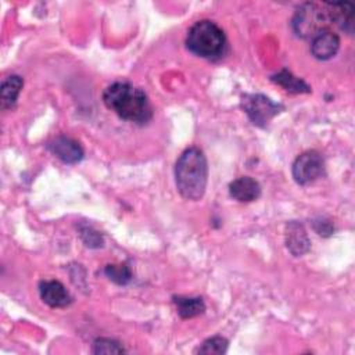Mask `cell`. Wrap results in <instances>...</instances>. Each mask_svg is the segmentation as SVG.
Segmentation results:
<instances>
[{
	"label": "cell",
	"instance_id": "2",
	"mask_svg": "<svg viewBox=\"0 0 355 355\" xmlns=\"http://www.w3.org/2000/svg\"><path fill=\"white\" fill-rule=\"evenodd\" d=\"M208 164L198 147L186 148L175 165V182L178 191L186 200H200L207 187Z\"/></svg>",
	"mask_w": 355,
	"mask_h": 355
},
{
	"label": "cell",
	"instance_id": "17",
	"mask_svg": "<svg viewBox=\"0 0 355 355\" xmlns=\"http://www.w3.org/2000/svg\"><path fill=\"white\" fill-rule=\"evenodd\" d=\"M105 275L116 284H128L132 279V272L128 265H107L104 269Z\"/></svg>",
	"mask_w": 355,
	"mask_h": 355
},
{
	"label": "cell",
	"instance_id": "10",
	"mask_svg": "<svg viewBox=\"0 0 355 355\" xmlns=\"http://www.w3.org/2000/svg\"><path fill=\"white\" fill-rule=\"evenodd\" d=\"M286 247L294 257H301L309 251L311 241L304 226L298 222H290L286 226Z\"/></svg>",
	"mask_w": 355,
	"mask_h": 355
},
{
	"label": "cell",
	"instance_id": "12",
	"mask_svg": "<svg viewBox=\"0 0 355 355\" xmlns=\"http://www.w3.org/2000/svg\"><path fill=\"white\" fill-rule=\"evenodd\" d=\"M333 24L348 35L354 33V6L351 3H330Z\"/></svg>",
	"mask_w": 355,
	"mask_h": 355
},
{
	"label": "cell",
	"instance_id": "9",
	"mask_svg": "<svg viewBox=\"0 0 355 355\" xmlns=\"http://www.w3.org/2000/svg\"><path fill=\"white\" fill-rule=\"evenodd\" d=\"M49 148L57 158L67 164H76L83 158V148L80 144L65 136L55 137L49 144Z\"/></svg>",
	"mask_w": 355,
	"mask_h": 355
},
{
	"label": "cell",
	"instance_id": "14",
	"mask_svg": "<svg viewBox=\"0 0 355 355\" xmlns=\"http://www.w3.org/2000/svg\"><path fill=\"white\" fill-rule=\"evenodd\" d=\"M178 313L183 319L194 318L205 311V304L201 297H173Z\"/></svg>",
	"mask_w": 355,
	"mask_h": 355
},
{
	"label": "cell",
	"instance_id": "18",
	"mask_svg": "<svg viewBox=\"0 0 355 355\" xmlns=\"http://www.w3.org/2000/svg\"><path fill=\"white\" fill-rule=\"evenodd\" d=\"M123 347L111 338H97L93 343V354H122Z\"/></svg>",
	"mask_w": 355,
	"mask_h": 355
},
{
	"label": "cell",
	"instance_id": "15",
	"mask_svg": "<svg viewBox=\"0 0 355 355\" xmlns=\"http://www.w3.org/2000/svg\"><path fill=\"white\" fill-rule=\"evenodd\" d=\"M272 80L280 86H283L287 92L291 93H309L311 87L300 78L294 76L290 71L283 69L279 73L272 76Z\"/></svg>",
	"mask_w": 355,
	"mask_h": 355
},
{
	"label": "cell",
	"instance_id": "5",
	"mask_svg": "<svg viewBox=\"0 0 355 355\" xmlns=\"http://www.w3.org/2000/svg\"><path fill=\"white\" fill-rule=\"evenodd\" d=\"M241 107L257 126H266L268 122L280 112V104L272 101L265 94H245L241 100Z\"/></svg>",
	"mask_w": 355,
	"mask_h": 355
},
{
	"label": "cell",
	"instance_id": "11",
	"mask_svg": "<svg viewBox=\"0 0 355 355\" xmlns=\"http://www.w3.org/2000/svg\"><path fill=\"white\" fill-rule=\"evenodd\" d=\"M229 193L234 200L240 202H250L259 197L261 186L255 179L250 176H241L229 184Z\"/></svg>",
	"mask_w": 355,
	"mask_h": 355
},
{
	"label": "cell",
	"instance_id": "7",
	"mask_svg": "<svg viewBox=\"0 0 355 355\" xmlns=\"http://www.w3.org/2000/svg\"><path fill=\"white\" fill-rule=\"evenodd\" d=\"M39 293L43 302L51 308H64L72 302V297L62 283L57 280H43L39 284Z\"/></svg>",
	"mask_w": 355,
	"mask_h": 355
},
{
	"label": "cell",
	"instance_id": "3",
	"mask_svg": "<svg viewBox=\"0 0 355 355\" xmlns=\"http://www.w3.org/2000/svg\"><path fill=\"white\" fill-rule=\"evenodd\" d=\"M187 49L198 57L207 60H219L225 55L227 40L225 32L212 21H197L187 32Z\"/></svg>",
	"mask_w": 355,
	"mask_h": 355
},
{
	"label": "cell",
	"instance_id": "19",
	"mask_svg": "<svg viewBox=\"0 0 355 355\" xmlns=\"http://www.w3.org/2000/svg\"><path fill=\"white\" fill-rule=\"evenodd\" d=\"M80 237L83 243L90 248H98L103 245V237L98 232L92 229L90 226L80 227Z\"/></svg>",
	"mask_w": 355,
	"mask_h": 355
},
{
	"label": "cell",
	"instance_id": "4",
	"mask_svg": "<svg viewBox=\"0 0 355 355\" xmlns=\"http://www.w3.org/2000/svg\"><path fill=\"white\" fill-rule=\"evenodd\" d=\"M291 25L294 33L302 39H312L324 31H330V26L334 25L330 3L322 6L304 3L295 11Z\"/></svg>",
	"mask_w": 355,
	"mask_h": 355
},
{
	"label": "cell",
	"instance_id": "13",
	"mask_svg": "<svg viewBox=\"0 0 355 355\" xmlns=\"http://www.w3.org/2000/svg\"><path fill=\"white\" fill-rule=\"evenodd\" d=\"M22 86H24V80L18 75H11L1 83L0 103L3 110H8L15 105V101L18 98V94Z\"/></svg>",
	"mask_w": 355,
	"mask_h": 355
},
{
	"label": "cell",
	"instance_id": "6",
	"mask_svg": "<svg viewBox=\"0 0 355 355\" xmlns=\"http://www.w3.org/2000/svg\"><path fill=\"white\" fill-rule=\"evenodd\" d=\"M324 173V161L320 153L309 150L298 155L293 164V178L298 184H308Z\"/></svg>",
	"mask_w": 355,
	"mask_h": 355
},
{
	"label": "cell",
	"instance_id": "1",
	"mask_svg": "<svg viewBox=\"0 0 355 355\" xmlns=\"http://www.w3.org/2000/svg\"><path fill=\"white\" fill-rule=\"evenodd\" d=\"M103 101L119 118L129 122L146 123L153 116L147 94L129 82L110 85L103 93Z\"/></svg>",
	"mask_w": 355,
	"mask_h": 355
},
{
	"label": "cell",
	"instance_id": "8",
	"mask_svg": "<svg viewBox=\"0 0 355 355\" xmlns=\"http://www.w3.org/2000/svg\"><path fill=\"white\" fill-rule=\"evenodd\" d=\"M340 49V37L333 31H324L311 39V53L318 60H330Z\"/></svg>",
	"mask_w": 355,
	"mask_h": 355
},
{
	"label": "cell",
	"instance_id": "16",
	"mask_svg": "<svg viewBox=\"0 0 355 355\" xmlns=\"http://www.w3.org/2000/svg\"><path fill=\"white\" fill-rule=\"evenodd\" d=\"M227 340L220 336H214L211 338H207L196 352L198 354H215V355H222L227 349Z\"/></svg>",
	"mask_w": 355,
	"mask_h": 355
}]
</instances>
